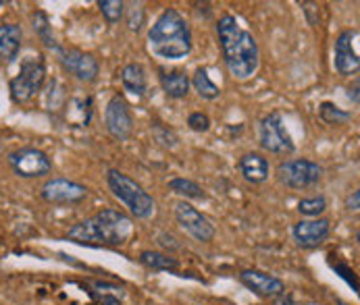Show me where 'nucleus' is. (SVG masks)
<instances>
[{
  "label": "nucleus",
  "mask_w": 360,
  "mask_h": 305,
  "mask_svg": "<svg viewBox=\"0 0 360 305\" xmlns=\"http://www.w3.org/2000/svg\"><path fill=\"white\" fill-rule=\"evenodd\" d=\"M98 8L103 13V17L106 19V23L115 25L123 19V13H125V2L121 0H101L98 2Z\"/></svg>",
  "instance_id": "nucleus-26"
},
{
  "label": "nucleus",
  "mask_w": 360,
  "mask_h": 305,
  "mask_svg": "<svg viewBox=\"0 0 360 305\" xmlns=\"http://www.w3.org/2000/svg\"><path fill=\"white\" fill-rule=\"evenodd\" d=\"M359 38V29H344L338 38H335V46H333V65L335 71L344 77H352L359 73L360 58L359 52L354 48V40Z\"/></svg>",
  "instance_id": "nucleus-12"
},
{
  "label": "nucleus",
  "mask_w": 360,
  "mask_h": 305,
  "mask_svg": "<svg viewBox=\"0 0 360 305\" xmlns=\"http://www.w3.org/2000/svg\"><path fill=\"white\" fill-rule=\"evenodd\" d=\"M275 175L277 181L290 189H309L323 179V168L312 160L296 158V160L279 162Z\"/></svg>",
  "instance_id": "nucleus-7"
},
{
  "label": "nucleus",
  "mask_w": 360,
  "mask_h": 305,
  "mask_svg": "<svg viewBox=\"0 0 360 305\" xmlns=\"http://www.w3.org/2000/svg\"><path fill=\"white\" fill-rule=\"evenodd\" d=\"M190 86H194V90L198 92V96L205 98V100H214V98H219V94H221V90H219V88L212 83V79L208 77L206 69H196L194 77L190 79Z\"/></svg>",
  "instance_id": "nucleus-23"
},
{
  "label": "nucleus",
  "mask_w": 360,
  "mask_h": 305,
  "mask_svg": "<svg viewBox=\"0 0 360 305\" xmlns=\"http://www.w3.org/2000/svg\"><path fill=\"white\" fill-rule=\"evenodd\" d=\"M127 25L131 32H140L144 25V8L140 2H131L129 11H127Z\"/></svg>",
  "instance_id": "nucleus-28"
},
{
  "label": "nucleus",
  "mask_w": 360,
  "mask_h": 305,
  "mask_svg": "<svg viewBox=\"0 0 360 305\" xmlns=\"http://www.w3.org/2000/svg\"><path fill=\"white\" fill-rule=\"evenodd\" d=\"M148 48L162 60H181L192 52V29L175 8H165L148 29Z\"/></svg>",
  "instance_id": "nucleus-3"
},
{
  "label": "nucleus",
  "mask_w": 360,
  "mask_h": 305,
  "mask_svg": "<svg viewBox=\"0 0 360 305\" xmlns=\"http://www.w3.org/2000/svg\"><path fill=\"white\" fill-rule=\"evenodd\" d=\"M104 127L108 135L117 142L129 140L134 131V116L129 110V104L125 102L123 96H112L106 108H104Z\"/></svg>",
  "instance_id": "nucleus-10"
},
{
  "label": "nucleus",
  "mask_w": 360,
  "mask_h": 305,
  "mask_svg": "<svg viewBox=\"0 0 360 305\" xmlns=\"http://www.w3.org/2000/svg\"><path fill=\"white\" fill-rule=\"evenodd\" d=\"M121 83L136 98H142L148 92L146 71H144V67L140 62H129V65L123 67V71H121Z\"/></svg>",
  "instance_id": "nucleus-18"
},
{
  "label": "nucleus",
  "mask_w": 360,
  "mask_h": 305,
  "mask_svg": "<svg viewBox=\"0 0 360 305\" xmlns=\"http://www.w3.org/2000/svg\"><path fill=\"white\" fill-rule=\"evenodd\" d=\"M240 280L244 287H248L255 295L262 299H275L277 295L285 293V283L262 270H242Z\"/></svg>",
  "instance_id": "nucleus-15"
},
{
  "label": "nucleus",
  "mask_w": 360,
  "mask_h": 305,
  "mask_svg": "<svg viewBox=\"0 0 360 305\" xmlns=\"http://www.w3.org/2000/svg\"><path fill=\"white\" fill-rule=\"evenodd\" d=\"M240 166V172L242 177L252 183V185H260L269 179V172H271V166H269V160L258 152H248L244 154L238 162Z\"/></svg>",
  "instance_id": "nucleus-16"
},
{
  "label": "nucleus",
  "mask_w": 360,
  "mask_h": 305,
  "mask_svg": "<svg viewBox=\"0 0 360 305\" xmlns=\"http://www.w3.org/2000/svg\"><path fill=\"white\" fill-rule=\"evenodd\" d=\"M346 208H348L350 212H359L360 210V191H352V194L348 196V200H346Z\"/></svg>",
  "instance_id": "nucleus-33"
},
{
  "label": "nucleus",
  "mask_w": 360,
  "mask_h": 305,
  "mask_svg": "<svg viewBox=\"0 0 360 305\" xmlns=\"http://www.w3.org/2000/svg\"><path fill=\"white\" fill-rule=\"evenodd\" d=\"M158 243L162 245V248H167V250H179V243L175 241V237L173 235H169V233H160L158 235Z\"/></svg>",
  "instance_id": "nucleus-30"
},
{
  "label": "nucleus",
  "mask_w": 360,
  "mask_h": 305,
  "mask_svg": "<svg viewBox=\"0 0 360 305\" xmlns=\"http://www.w3.org/2000/svg\"><path fill=\"white\" fill-rule=\"evenodd\" d=\"M333 268H335V272H342V276L356 289V278H354V272H352L350 268H346V266H342V264H333Z\"/></svg>",
  "instance_id": "nucleus-31"
},
{
  "label": "nucleus",
  "mask_w": 360,
  "mask_h": 305,
  "mask_svg": "<svg viewBox=\"0 0 360 305\" xmlns=\"http://www.w3.org/2000/svg\"><path fill=\"white\" fill-rule=\"evenodd\" d=\"M40 196L49 203H79L88 198V187L71 179H49Z\"/></svg>",
  "instance_id": "nucleus-13"
},
{
  "label": "nucleus",
  "mask_w": 360,
  "mask_h": 305,
  "mask_svg": "<svg viewBox=\"0 0 360 305\" xmlns=\"http://www.w3.org/2000/svg\"><path fill=\"white\" fill-rule=\"evenodd\" d=\"M169 189L177 196H181L184 200H205L206 194L205 189L192 181V179H186V177H177V179H171L169 181Z\"/></svg>",
  "instance_id": "nucleus-22"
},
{
  "label": "nucleus",
  "mask_w": 360,
  "mask_h": 305,
  "mask_svg": "<svg viewBox=\"0 0 360 305\" xmlns=\"http://www.w3.org/2000/svg\"><path fill=\"white\" fill-rule=\"evenodd\" d=\"M188 127L196 133H205L210 129V118L206 116L205 112H192L188 116Z\"/></svg>",
  "instance_id": "nucleus-29"
},
{
  "label": "nucleus",
  "mask_w": 360,
  "mask_h": 305,
  "mask_svg": "<svg viewBox=\"0 0 360 305\" xmlns=\"http://www.w3.org/2000/svg\"><path fill=\"white\" fill-rule=\"evenodd\" d=\"M140 262L150 268V270H162V272H175L179 270V262L169 254H160V252H142Z\"/></svg>",
  "instance_id": "nucleus-21"
},
{
  "label": "nucleus",
  "mask_w": 360,
  "mask_h": 305,
  "mask_svg": "<svg viewBox=\"0 0 360 305\" xmlns=\"http://www.w3.org/2000/svg\"><path fill=\"white\" fill-rule=\"evenodd\" d=\"M160 86H162V92L169 96V98H186L188 92H190V77L186 71H179V69H173V71H160Z\"/></svg>",
  "instance_id": "nucleus-19"
},
{
  "label": "nucleus",
  "mask_w": 360,
  "mask_h": 305,
  "mask_svg": "<svg viewBox=\"0 0 360 305\" xmlns=\"http://www.w3.org/2000/svg\"><path fill=\"white\" fill-rule=\"evenodd\" d=\"M217 36L227 71L238 81H248L260 67V50L255 36L244 29L233 15H223L217 23Z\"/></svg>",
  "instance_id": "nucleus-1"
},
{
  "label": "nucleus",
  "mask_w": 360,
  "mask_h": 305,
  "mask_svg": "<svg viewBox=\"0 0 360 305\" xmlns=\"http://www.w3.org/2000/svg\"><path fill=\"white\" fill-rule=\"evenodd\" d=\"M319 116H321V121H323V123H327V125H331V127L346 125V123H350V121H352V112L342 110V108H338V106H335V104H331V102H323V104H321V108H319Z\"/></svg>",
  "instance_id": "nucleus-24"
},
{
  "label": "nucleus",
  "mask_w": 360,
  "mask_h": 305,
  "mask_svg": "<svg viewBox=\"0 0 360 305\" xmlns=\"http://www.w3.org/2000/svg\"><path fill=\"white\" fill-rule=\"evenodd\" d=\"M23 32L17 23H4L0 25V60L2 62H15L21 50Z\"/></svg>",
  "instance_id": "nucleus-17"
},
{
  "label": "nucleus",
  "mask_w": 360,
  "mask_h": 305,
  "mask_svg": "<svg viewBox=\"0 0 360 305\" xmlns=\"http://www.w3.org/2000/svg\"><path fill=\"white\" fill-rule=\"evenodd\" d=\"M173 212H175L177 224L190 237H194L196 241L210 243L214 239V226L210 224V220L206 218L205 214L200 210H196L192 203H188L186 200H179V202L173 205Z\"/></svg>",
  "instance_id": "nucleus-9"
},
{
  "label": "nucleus",
  "mask_w": 360,
  "mask_h": 305,
  "mask_svg": "<svg viewBox=\"0 0 360 305\" xmlns=\"http://www.w3.org/2000/svg\"><path fill=\"white\" fill-rule=\"evenodd\" d=\"M58 60L63 65V69L75 77L77 81H84V83H92L98 79V73H101V65L98 60L84 50H77V48H71V50H65V48H58Z\"/></svg>",
  "instance_id": "nucleus-11"
},
{
  "label": "nucleus",
  "mask_w": 360,
  "mask_h": 305,
  "mask_svg": "<svg viewBox=\"0 0 360 305\" xmlns=\"http://www.w3.org/2000/svg\"><path fill=\"white\" fill-rule=\"evenodd\" d=\"M8 164L13 172L21 179H40L51 175V158L38 148H19L8 154Z\"/></svg>",
  "instance_id": "nucleus-8"
},
{
  "label": "nucleus",
  "mask_w": 360,
  "mask_h": 305,
  "mask_svg": "<svg viewBox=\"0 0 360 305\" xmlns=\"http://www.w3.org/2000/svg\"><path fill=\"white\" fill-rule=\"evenodd\" d=\"M331 233V222L327 218H302L294 224L292 237L302 250H314L327 241Z\"/></svg>",
  "instance_id": "nucleus-14"
},
{
  "label": "nucleus",
  "mask_w": 360,
  "mask_h": 305,
  "mask_svg": "<svg viewBox=\"0 0 360 305\" xmlns=\"http://www.w3.org/2000/svg\"><path fill=\"white\" fill-rule=\"evenodd\" d=\"M327 210V200L323 196H314V198H304L298 202V212L304 218H321V214Z\"/></svg>",
  "instance_id": "nucleus-25"
},
{
  "label": "nucleus",
  "mask_w": 360,
  "mask_h": 305,
  "mask_svg": "<svg viewBox=\"0 0 360 305\" xmlns=\"http://www.w3.org/2000/svg\"><path fill=\"white\" fill-rule=\"evenodd\" d=\"M134 235V220L125 212L106 208L103 212L73 224L67 239L88 248H119Z\"/></svg>",
  "instance_id": "nucleus-2"
},
{
  "label": "nucleus",
  "mask_w": 360,
  "mask_h": 305,
  "mask_svg": "<svg viewBox=\"0 0 360 305\" xmlns=\"http://www.w3.org/2000/svg\"><path fill=\"white\" fill-rule=\"evenodd\" d=\"M258 144L264 152L275 156H288L296 150L292 135L288 133L279 112H269L258 123Z\"/></svg>",
  "instance_id": "nucleus-6"
},
{
  "label": "nucleus",
  "mask_w": 360,
  "mask_h": 305,
  "mask_svg": "<svg viewBox=\"0 0 360 305\" xmlns=\"http://www.w3.org/2000/svg\"><path fill=\"white\" fill-rule=\"evenodd\" d=\"M348 98L354 104H359V79H354V86L348 88Z\"/></svg>",
  "instance_id": "nucleus-34"
},
{
  "label": "nucleus",
  "mask_w": 360,
  "mask_h": 305,
  "mask_svg": "<svg viewBox=\"0 0 360 305\" xmlns=\"http://www.w3.org/2000/svg\"><path fill=\"white\" fill-rule=\"evenodd\" d=\"M153 135H155V140L162 148H169V150L177 148V144H179V137L175 135V131H171V129H167L162 125H155L153 127Z\"/></svg>",
  "instance_id": "nucleus-27"
},
{
  "label": "nucleus",
  "mask_w": 360,
  "mask_h": 305,
  "mask_svg": "<svg viewBox=\"0 0 360 305\" xmlns=\"http://www.w3.org/2000/svg\"><path fill=\"white\" fill-rule=\"evenodd\" d=\"M32 27H34L36 36L42 40V44H44L46 48H51V50L54 52L60 48L58 42H56V38H54V34H52L51 19H49V15H46L44 11H36V13L32 15Z\"/></svg>",
  "instance_id": "nucleus-20"
},
{
  "label": "nucleus",
  "mask_w": 360,
  "mask_h": 305,
  "mask_svg": "<svg viewBox=\"0 0 360 305\" xmlns=\"http://www.w3.org/2000/svg\"><path fill=\"white\" fill-rule=\"evenodd\" d=\"M106 183H108V189L112 191V196L129 210L131 216H136L140 220H148L155 216L156 202L140 183H136L134 179H129L127 175H123L117 168H110L106 172Z\"/></svg>",
  "instance_id": "nucleus-4"
},
{
  "label": "nucleus",
  "mask_w": 360,
  "mask_h": 305,
  "mask_svg": "<svg viewBox=\"0 0 360 305\" xmlns=\"http://www.w3.org/2000/svg\"><path fill=\"white\" fill-rule=\"evenodd\" d=\"M44 81H46V65H44L42 56H38V58L30 56L21 62L19 73L8 83L11 98L17 104H25L42 90Z\"/></svg>",
  "instance_id": "nucleus-5"
},
{
  "label": "nucleus",
  "mask_w": 360,
  "mask_h": 305,
  "mask_svg": "<svg viewBox=\"0 0 360 305\" xmlns=\"http://www.w3.org/2000/svg\"><path fill=\"white\" fill-rule=\"evenodd\" d=\"M273 305H302L294 295H290V293H281V295H277L275 297V301Z\"/></svg>",
  "instance_id": "nucleus-32"
}]
</instances>
